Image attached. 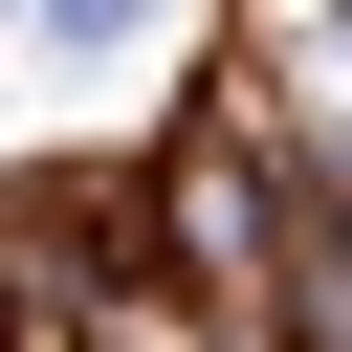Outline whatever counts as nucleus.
I'll list each match as a JSON object with an SVG mask.
<instances>
[]
</instances>
